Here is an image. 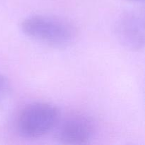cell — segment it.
I'll list each match as a JSON object with an SVG mask.
<instances>
[{
	"label": "cell",
	"instance_id": "cell-1",
	"mask_svg": "<svg viewBox=\"0 0 145 145\" xmlns=\"http://www.w3.org/2000/svg\"><path fill=\"white\" fill-rule=\"evenodd\" d=\"M21 28L28 38L52 48L70 46L77 37V31L72 23L52 16L27 17L21 23Z\"/></svg>",
	"mask_w": 145,
	"mask_h": 145
},
{
	"label": "cell",
	"instance_id": "cell-6",
	"mask_svg": "<svg viewBox=\"0 0 145 145\" xmlns=\"http://www.w3.org/2000/svg\"><path fill=\"white\" fill-rule=\"evenodd\" d=\"M130 1H135V2H144V0H130Z\"/></svg>",
	"mask_w": 145,
	"mask_h": 145
},
{
	"label": "cell",
	"instance_id": "cell-3",
	"mask_svg": "<svg viewBox=\"0 0 145 145\" xmlns=\"http://www.w3.org/2000/svg\"><path fill=\"white\" fill-rule=\"evenodd\" d=\"M55 137L62 144L80 145L90 142L96 133V125L89 116L73 113L59 119L55 128Z\"/></svg>",
	"mask_w": 145,
	"mask_h": 145
},
{
	"label": "cell",
	"instance_id": "cell-2",
	"mask_svg": "<svg viewBox=\"0 0 145 145\" xmlns=\"http://www.w3.org/2000/svg\"><path fill=\"white\" fill-rule=\"evenodd\" d=\"M59 119V110L54 105L32 103L24 108L18 115L17 131L24 138H39L53 130Z\"/></svg>",
	"mask_w": 145,
	"mask_h": 145
},
{
	"label": "cell",
	"instance_id": "cell-4",
	"mask_svg": "<svg viewBox=\"0 0 145 145\" xmlns=\"http://www.w3.org/2000/svg\"><path fill=\"white\" fill-rule=\"evenodd\" d=\"M116 34L123 46L132 51H140L144 45V19L138 12L123 14L116 23Z\"/></svg>",
	"mask_w": 145,
	"mask_h": 145
},
{
	"label": "cell",
	"instance_id": "cell-5",
	"mask_svg": "<svg viewBox=\"0 0 145 145\" xmlns=\"http://www.w3.org/2000/svg\"><path fill=\"white\" fill-rule=\"evenodd\" d=\"M11 92L9 82L6 77L0 74V105L3 104L8 98Z\"/></svg>",
	"mask_w": 145,
	"mask_h": 145
}]
</instances>
